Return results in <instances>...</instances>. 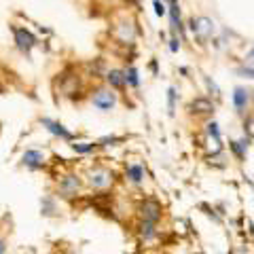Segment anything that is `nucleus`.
Wrapping results in <instances>:
<instances>
[{"mask_svg":"<svg viewBox=\"0 0 254 254\" xmlns=\"http://www.w3.org/2000/svg\"><path fill=\"white\" fill-rule=\"evenodd\" d=\"M21 163H23V168H28V170H41L45 165V155L41 150H26L21 157Z\"/></svg>","mask_w":254,"mask_h":254,"instance_id":"obj_7","label":"nucleus"},{"mask_svg":"<svg viewBox=\"0 0 254 254\" xmlns=\"http://www.w3.org/2000/svg\"><path fill=\"white\" fill-rule=\"evenodd\" d=\"M168 98H170V110L174 113V98H176V89H170L168 91Z\"/></svg>","mask_w":254,"mask_h":254,"instance_id":"obj_21","label":"nucleus"},{"mask_svg":"<svg viewBox=\"0 0 254 254\" xmlns=\"http://www.w3.org/2000/svg\"><path fill=\"white\" fill-rule=\"evenodd\" d=\"M170 13H172V26H180V6L176 0H170Z\"/></svg>","mask_w":254,"mask_h":254,"instance_id":"obj_14","label":"nucleus"},{"mask_svg":"<svg viewBox=\"0 0 254 254\" xmlns=\"http://www.w3.org/2000/svg\"><path fill=\"white\" fill-rule=\"evenodd\" d=\"M170 47H172V51H178V49H180V45H178L176 38H174V41H172V45H170Z\"/></svg>","mask_w":254,"mask_h":254,"instance_id":"obj_23","label":"nucleus"},{"mask_svg":"<svg viewBox=\"0 0 254 254\" xmlns=\"http://www.w3.org/2000/svg\"><path fill=\"white\" fill-rule=\"evenodd\" d=\"M190 110H193V113H199V115H208L214 110V104L205 98H197V100L190 102Z\"/></svg>","mask_w":254,"mask_h":254,"instance_id":"obj_11","label":"nucleus"},{"mask_svg":"<svg viewBox=\"0 0 254 254\" xmlns=\"http://www.w3.org/2000/svg\"><path fill=\"white\" fill-rule=\"evenodd\" d=\"M106 83H108L110 89H123V87H125V74H123V70H119V68L108 70V72H106Z\"/></svg>","mask_w":254,"mask_h":254,"instance_id":"obj_9","label":"nucleus"},{"mask_svg":"<svg viewBox=\"0 0 254 254\" xmlns=\"http://www.w3.org/2000/svg\"><path fill=\"white\" fill-rule=\"evenodd\" d=\"M11 34H13V43L15 49H17L23 58H32V51L38 45V36L26 26H19V23H11Z\"/></svg>","mask_w":254,"mask_h":254,"instance_id":"obj_1","label":"nucleus"},{"mask_svg":"<svg viewBox=\"0 0 254 254\" xmlns=\"http://www.w3.org/2000/svg\"><path fill=\"white\" fill-rule=\"evenodd\" d=\"M246 131H248L250 136L254 138V117H250L248 121H246Z\"/></svg>","mask_w":254,"mask_h":254,"instance_id":"obj_19","label":"nucleus"},{"mask_svg":"<svg viewBox=\"0 0 254 254\" xmlns=\"http://www.w3.org/2000/svg\"><path fill=\"white\" fill-rule=\"evenodd\" d=\"M155 13L161 17V15H165V4L163 2H159V0H155Z\"/></svg>","mask_w":254,"mask_h":254,"instance_id":"obj_18","label":"nucleus"},{"mask_svg":"<svg viewBox=\"0 0 254 254\" xmlns=\"http://www.w3.org/2000/svg\"><path fill=\"white\" fill-rule=\"evenodd\" d=\"M2 91H4V87H2V85H0V93H2Z\"/></svg>","mask_w":254,"mask_h":254,"instance_id":"obj_25","label":"nucleus"},{"mask_svg":"<svg viewBox=\"0 0 254 254\" xmlns=\"http://www.w3.org/2000/svg\"><path fill=\"white\" fill-rule=\"evenodd\" d=\"M87 180L93 189H106L113 185V172H108L104 168H93L89 174H87Z\"/></svg>","mask_w":254,"mask_h":254,"instance_id":"obj_3","label":"nucleus"},{"mask_svg":"<svg viewBox=\"0 0 254 254\" xmlns=\"http://www.w3.org/2000/svg\"><path fill=\"white\" fill-rule=\"evenodd\" d=\"M98 146V144H72L74 153H91V150Z\"/></svg>","mask_w":254,"mask_h":254,"instance_id":"obj_16","label":"nucleus"},{"mask_svg":"<svg viewBox=\"0 0 254 254\" xmlns=\"http://www.w3.org/2000/svg\"><path fill=\"white\" fill-rule=\"evenodd\" d=\"M208 133H210V136H214V140H220V133H218V125L216 123H210L208 125Z\"/></svg>","mask_w":254,"mask_h":254,"instance_id":"obj_17","label":"nucleus"},{"mask_svg":"<svg viewBox=\"0 0 254 254\" xmlns=\"http://www.w3.org/2000/svg\"><path fill=\"white\" fill-rule=\"evenodd\" d=\"M78 189H81V180H78L76 174H66V176H62L60 180V195L62 197H74L78 193Z\"/></svg>","mask_w":254,"mask_h":254,"instance_id":"obj_6","label":"nucleus"},{"mask_svg":"<svg viewBox=\"0 0 254 254\" xmlns=\"http://www.w3.org/2000/svg\"><path fill=\"white\" fill-rule=\"evenodd\" d=\"M250 58L254 60V47H252V51H250Z\"/></svg>","mask_w":254,"mask_h":254,"instance_id":"obj_24","label":"nucleus"},{"mask_svg":"<svg viewBox=\"0 0 254 254\" xmlns=\"http://www.w3.org/2000/svg\"><path fill=\"white\" fill-rule=\"evenodd\" d=\"M159 216H161V205L157 201H144L142 203V218L148 222H157Z\"/></svg>","mask_w":254,"mask_h":254,"instance_id":"obj_8","label":"nucleus"},{"mask_svg":"<svg viewBox=\"0 0 254 254\" xmlns=\"http://www.w3.org/2000/svg\"><path fill=\"white\" fill-rule=\"evenodd\" d=\"M240 74L248 76V78H254V68H240Z\"/></svg>","mask_w":254,"mask_h":254,"instance_id":"obj_20","label":"nucleus"},{"mask_svg":"<svg viewBox=\"0 0 254 254\" xmlns=\"http://www.w3.org/2000/svg\"><path fill=\"white\" fill-rule=\"evenodd\" d=\"M127 2H133V0H127Z\"/></svg>","mask_w":254,"mask_h":254,"instance_id":"obj_26","label":"nucleus"},{"mask_svg":"<svg viewBox=\"0 0 254 254\" xmlns=\"http://www.w3.org/2000/svg\"><path fill=\"white\" fill-rule=\"evenodd\" d=\"M153 225H155V222H148V220L142 222V235H144L146 240H150V237L155 235V231H153Z\"/></svg>","mask_w":254,"mask_h":254,"instance_id":"obj_15","label":"nucleus"},{"mask_svg":"<svg viewBox=\"0 0 254 254\" xmlns=\"http://www.w3.org/2000/svg\"><path fill=\"white\" fill-rule=\"evenodd\" d=\"M41 125L45 127L47 131L51 133V136H55V138H60V140H66V142H70V140H74V136H72V131H68L66 127H64L60 121H53V119H47V117H43L41 119Z\"/></svg>","mask_w":254,"mask_h":254,"instance_id":"obj_4","label":"nucleus"},{"mask_svg":"<svg viewBox=\"0 0 254 254\" xmlns=\"http://www.w3.org/2000/svg\"><path fill=\"white\" fill-rule=\"evenodd\" d=\"M108 2H115V0H108Z\"/></svg>","mask_w":254,"mask_h":254,"instance_id":"obj_27","label":"nucleus"},{"mask_svg":"<svg viewBox=\"0 0 254 254\" xmlns=\"http://www.w3.org/2000/svg\"><path fill=\"white\" fill-rule=\"evenodd\" d=\"M91 104L98 110H102V113H108V110L117 106V93H113L110 87H100V89L91 93Z\"/></svg>","mask_w":254,"mask_h":254,"instance_id":"obj_2","label":"nucleus"},{"mask_svg":"<svg viewBox=\"0 0 254 254\" xmlns=\"http://www.w3.org/2000/svg\"><path fill=\"white\" fill-rule=\"evenodd\" d=\"M190 30L195 32L197 38H201V41H208V38L214 34V21H212L210 17L190 19Z\"/></svg>","mask_w":254,"mask_h":254,"instance_id":"obj_5","label":"nucleus"},{"mask_svg":"<svg viewBox=\"0 0 254 254\" xmlns=\"http://www.w3.org/2000/svg\"><path fill=\"white\" fill-rule=\"evenodd\" d=\"M233 104L237 108V113H244L246 106H248V91L244 87H235L233 91Z\"/></svg>","mask_w":254,"mask_h":254,"instance_id":"obj_10","label":"nucleus"},{"mask_svg":"<svg viewBox=\"0 0 254 254\" xmlns=\"http://www.w3.org/2000/svg\"><path fill=\"white\" fill-rule=\"evenodd\" d=\"M125 74V85H131V87H138L140 85V78H138V70L136 68H127L123 70Z\"/></svg>","mask_w":254,"mask_h":254,"instance_id":"obj_13","label":"nucleus"},{"mask_svg":"<svg viewBox=\"0 0 254 254\" xmlns=\"http://www.w3.org/2000/svg\"><path fill=\"white\" fill-rule=\"evenodd\" d=\"M127 178H129L133 185H140V182L144 180V168H142V165H129V168H127Z\"/></svg>","mask_w":254,"mask_h":254,"instance_id":"obj_12","label":"nucleus"},{"mask_svg":"<svg viewBox=\"0 0 254 254\" xmlns=\"http://www.w3.org/2000/svg\"><path fill=\"white\" fill-rule=\"evenodd\" d=\"M6 250H9V244H6L4 237H0V254H6Z\"/></svg>","mask_w":254,"mask_h":254,"instance_id":"obj_22","label":"nucleus"}]
</instances>
